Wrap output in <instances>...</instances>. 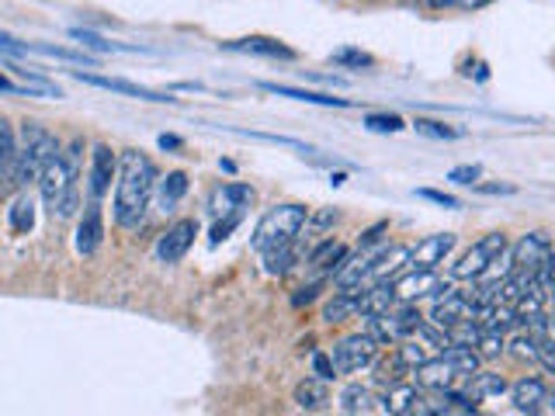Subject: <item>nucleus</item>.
Returning a JSON list of instances; mask_svg holds the SVG:
<instances>
[{
  "instance_id": "obj_9",
  "label": "nucleus",
  "mask_w": 555,
  "mask_h": 416,
  "mask_svg": "<svg viewBox=\"0 0 555 416\" xmlns=\"http://www.w3.org/2000/svg\"><path fill=\"white\" fill-rule=\"evenodd\" d=\"M552 257V243L545 233H528L517 239V247H511V260H514V274L528 277V282H534V277H542L545 264Z\"/></svg>"
},
{
  "instance_id": "obj_19",
  "label": "nucleus",
  "mask_w": 555,
  "mask_h": 416,
  "mask_svg": "<svg viewBox=\"0 0 555 416\" xmlns=\"http://www.w3.org/2000/svg\"><path fill=\"white\" fill-rule=\"evenodd\" d=\"M153 195H156V208H160L164 216H170L173 208L181 205V198L188 195V173L184 170H170L167 178H156Z\"/></svg>"
},
{
  "instance_id": "obj_4",
  "label": "nucleus",
  "mask_w": 555,
  "mask_h": 416,
  "mask_svg": "<svg viewBox=\"0 0 555 416\" xmlns=\"http://www.w3.org/2000/svg\"><path fill=\"white\" fill-rule=\"evenodd\" d=\"M309 222V212H306V205H274L268 208L264 216H260V222L254 225V250L264 257L278 247H285V243L292 239H299L302 233V225Z\"/></svg>"
},
{
  "instance_id": "obj_20",
  "label": "nucleus",
  "mask_w": 555,
  "mask_h": 416,
  "mask_svg": "<svg viewBox=\"0 0 555 416\" xmlns=\"http://www.w3.org/2000/svg\"><path fill=\"white\" fill-rule=\"evenodd\" d=\"M101 236H104V222H101V202L91 198V205H87V212L77 225V250L83 257H91L98 247H101Z\"/></svg>"
},
{
  "instance_id": "obj_12",
  "label": "nucleus",
  "mask_w": 555,
  "mask_h": 416,
  "mask_svg": "<svg viewBox=\"0 0 555 416\" xmlns=\"http://www.w3.org/2000/svg\"><path fill=\"white\" fill-rule=\"evenodd\" d=\"M392 291H396V302H421V299H427V295L438 299V295L451 291V285L441 282L434 271H413L406 277H399V282L392 285Z\"/></svg>"
},
{
  "instance_id": "obj_27",
  "label": "nucleus",
  "mask_w": 555,
  "mask_h": 416,
  "mask_svg": "<svg viewBox=\"0 0 555 416\" xmlns=\"http://www.w3.org/2000/svg\"><path fill=\"white\" fill-rule=\"evenodd\" d=\"M372 368H375V381H382V386H392V381H403L406 375H413V368L406 364V358L399 354V347H392L389 354H375L372 361Z\"/></svg>"
},
{
  "instance_id": "obj_17",
  "label": "nucleus",
  "mask_w": 555,
  "mask_h": 416,
  "mask_svg": "<svg viewBox=\"0 0 555 416\" xmlns=\"http://www.w3.org/2000/svg\"><path fill=\"white\" fill-rule=\"evenodd\" d=\"M17 187H22L17 184V135L0 118V195H11Z\"/></svg>"
},
{
  "instance_id": "obj_50",
  "label": "nucleus",
  "mask_w": 555,
  "mask_h": 416,
  "mask_svg": "<svg viewBox=\"0 0 555 416\" xmlns=\"http://www.w3.org/2000/svg\"><path fill=\"white\" fill-rule=\"evenodd\" d=\"M448 4H455V0H430V8H448Z\"/></svg>"
},
{
  "instance_id": "obj_3",
  "label": "nucleus",
  "mask_w": 555,
  "mask_h": 416,
  "mask_svg": "<svg viewBox=\"0 0 555 416\" xmlns=\"http://www.w3.org/2000/svg\"><path fill=\"white\" fill-rule=\"evenodd\" d=\"M473 372H479L476 347H444L441 354H434L427 364L413 368V378L421 389H455Z\"/></svg>"
},
{
  "instance_id": "obj_24",
  "label": "nucleus",
  "mask_w": 555,
  "mask_h": 416,
  "mask_svg": "<svg viewBox=\"0 0 555 416\" xmlns=\"http://www.w3.org/2000/svg\"><path fill=\"white\" fill-rule=\"evenodd\" d=\"M416 386H410V381H392V386L378 395V413H392V416H410V406H413V399H416Z\"/></svg>"
},
{
  "instance_id": "obj_5",
  "label": "nucleus",
  "mask_w": 555,
  "mask_h": 416,
  "mask_svg": "<svg viewBox=\"0 0 555 416\" xmlns=\"http://www.w3.org/2000/svg\"><path fill=\"white\" fill-rule=\"evenodd\" d=\"M60 153L56 135L42 129L39 121H22V132H17V184L39 181L42 167Z\"/></svg>"
},
{
  "instance_id": "obj_40",
  "label": "nucleus",
  "mask_w": 555,
  "mask_h": 416,
  "mask_svg": "<svg viewBox=\"0 0 555 416\" xmlns=\"http://www.w3.org/2000/svg\"><path fill=\"white\" fill-rule=\"evenodd\" d=\"M312 375H320L326 381L337 378V368H334V361H330V354H312Z\"/></svg>"
},
{
  "instance_id": "obj_23",
  "label": "nucleus",
  "mask_w": 555,
  "mask_h": 416,
  "mask_svg": "<svg viewBox=\"0 0 555 416\" xmlns=\"http://www.w3.org/2000/svg\"><path fill=\"white\" fill-rule=\"evenodd\" d=\"M295 403H299L302 410L317 413L330 403V381L320 378V375H306L299 386H295Z\"/></svg>"
},
{
  "instance_id": "obj_48",
  "label": "nucleus",
  "mask_w": 555,
  "mask_h": 416,
  "mask_svg": "<svg viewBox=\"0 0 555 416\" xmlns=\"http://www.w3.org/2000/svg\"><path fill=\"white\" fill-rule=\"evenodd\" d=\"M156 143H160V150H181V146H184L178 135H160Z\"/></svg>"
},
{
  "instance_id": "obj_18",
  "label": "nucleus",
  "mask_w": 555,
  "mask_h": 416,
  "mask_svg": "<svg viewBox=\"0 0 555 416\" xmlns=\"http://www.w3.org/2000/svg\"><path fill=\"white\" fill-rule=\"evenodd\" d=\"M222 49L247 52V56H268V60H295V49H288L285 42H278V39H268V35H250V39L222 42Z\"/></svg>"
},
{
  "instance_id": "obj_51",
  "label": "nucleus",
  "mask_w": 555,
  "mask_h": 416,
  "mask_svg": "<svg viewBox=\"0 0 555 416\" xmlns=\"http://www.w3.org/2000/svg\"><path fill=\"white\" fill-rule=\"evenodd\" d=\"M548 337H555V312L548 316Z\"/></svg>"
},
{
  "instance_id": "obj_37",
  "label": "nucleus",
  "mask_w": 555,
  "mask_h": 416,
  "mask_svg": "<svg viewBox=\"0 0 555 416\" xmlns=\"http://www.w3.org/2000/svg\"><path fill=\"white\" fill-rule=\"evenodd\" d=\"M416 132L434 135V139H459V132H455V129L441 126V121H427V118H416Z\"/></svg>"
},
{
  "instance_id": "obj_7",
  "label": "nucleus",
  "mask_w": 555,
  "mask_h": 416,
  "mask_svg": "<svg viewBox=\"0 0 555 416\" xmlns=\"http://www.w3.org/2000/svg\"><path fill=\"white\" fill-rule=\"evenodd\" d=\"M382 351V343L372 340L369 334H351V337H340L334 347H330V361H334V368H337V378L340 375H354L361 368H372V361L375 354Z\"/></svg>"
},
{
  "instance_id": "obj_35",
  "label": "nucleus",
  "mask_w": 555,
  "mask_h": 416,
  "mask_svg": "<svg viewBox=\"0 0 555 416\" xmlns=\"http://www.w3.org/2000/svg\"><path fill=\"white\" fill-rule=\"evenodd\" d=\"M511 347H514V358H520V361H538V337L534 334H517L514 340H511Z\"/></svg>"
},
{
  "instance_id": "obj_21",
  "label": "nucleus",
  "mask_w": 555,
  "mask_h": 416,
  "mask_svg": "<svg viewBox=\"0 0 555 416\" xmlns=\"http://www.w3.org/2000/svg\"><path fill=\"white\" fill-rule=\"evenodd\" d=\"M511 386H507V378L496 375V372H473L465 378V395L473 399V403H486V399H496L503 395Z\"/></svg>"
},
{
  "instance_id": "obj_13",
  "label": "nucleus",
  "mask_w": 555,
  "mask_h": 416,
  "mask_svg": "<svg viewBox=\"0 0 555 416\" xmlns=\"http://www.w3.org/2000/svg\"><path fill=\"white\" fill-rule=\"evenodd\" d=\"M455 250V236L451 233H434L427 239H421L410 250V268L413 271H434L438 264H444V257Z\"/></svg>"
},
{
  "instance_id": "obj_42",
  "label": "nucleus",
  "mask_w": 555,
  "mask_h": 416,
  "mask_svg": "<svg viewBox=\"0 0 555 416\" xmlns=\"http://www.w3.org/2000/svg\"><path fill=\"white\" fill-rule=\"evenodd\" d=\"M421 198H427V202H434V205H444V208H459V198H451V195H444V191H434V187H421L416 191Z\"/></svg>"
},
{
  "instance_id": "obj_8",
  "label": "nucleus",
  "mask_w": 555,
  "mask_h": 416,
  "mask_svg": "<svg viewBox=\"0 0 555 416\" xmlns=\"http://www.w3.org/2000/svg\"><path fill=\"white\" fill-rule=\"evenodd\" d=\"M507 250V236L503 233H490V236H482L479 243H473L455 264H451V277L455 282H476V277H482V271L493 264V260Z\"/></svg>"
},
{
  "instance_id": "obj_30",
  "label": "nucleus",
  "mask_w": 555,
  "mask_h": 416,
  "mask_svg": "<svg viewBox=\"0 0 555 416\" xmlns=\"http://www.w3.org/2000/svg\"><path fill=\"white\" fill-rule=\"evenodd\" d=\"M302 260V243L299 239H292V243H285V247H278V250H271V253H264V271L268 274H288L295 264Z\"/></svg>"
},
{
  "instance_id": "obj_22",
  "label": "nucleus",
  "mask_w": 555,
  "mask_h": 416,
  "mask_svg": "<svg viewBox=\"0 0 555 416\" xmlns=\"http://www.w3.org/2000/svg\"><path fill=\"white\" fill-rule=\"evenodd\" d=\"M354 316H361V288L358 291L337 288L334 299L323 306V323H330V326H334V323H347V320H354Z\"/></svg>"
},
{
  "instance_id": "obj_36",
  "label": "nucleus",
  "mask_w": 555,
  "mask_h": 416,
  "mask_svg": "<svg viewBox=\"0 0 555 416\" xmlns=\"http://www.w3.org/2000/svg\"><path fill=\"white\" fill-rule=\"evenodd\" d=\"M74 39L80 42V46H87V49H94V52H118V49H126V46H115V42H104V39H98L94 31H83V28H74L69 31Z\"/></svg>"
},
{
  "instance_id": "obj_39",
  "label": "nucleus",
  "mask_w": 555,
  "mask_h": 416,
  "mask_svg": "<svg viewBox=\"0 0 555 416\" xmlns=\"http://www.w3.org/2000/svg\"><path fill=\"white\" fill-rule=\"evenodd\" d=\"M382 233H386V222H375L372 230H364V233H361V239H358V250L382 247Z\"/></svg>"
},
{
  "instance_id": "obj_15",
  "label": "nucleus",
  "mask_w": 555,
  "mask_h": 416,
  "mask_svg": "<svg viewBox=\"0 0 555 416\" xmlns=\"http://www.w3.org/2000/svg\"><path fill=\"white\" fill-rule=\"evenodd\" d=\"M77 80L101 87V91H112V94H126V98H139V101H153V104H173L178 98L160 94V91H150V87H139L132 80H118V77H94V74H74Z\"/></svg>"
},
{
  "instance_id": "obj_46",
  "label": "nucleus",
  "mask_w": 555,
  "mask_h": 416,
  "mask_svg": "<svg viewBox=\"0 0 555 416\" xmlns=\"http://www.w3.org/2000/svg\"><path fill=\"white\" fill-rule=\"evenodd\" d=\"M534 413L552 416V413H555V392H545V395H542V403H538V410H534Z\"/></svg>"
},
{
  "instance_id": "obj_31",
  "label": "nucleus",
  "mask_w": 555,
  "mask_h": 416,
  "mask_svg": "<svg viewBox=\"0 0 555 416\" xmlns=\"http://www.w3.org/2000/svg\"><path fill=\"white\" fill-rule=\"evenodd\" d=\"M8 216H11V230L17 236L31 233V225H35V202H31V195H17Z\"/></svg>"
},
{
  "instance_id": "obj_49",
  "label": "nucleus",
  "mask_w": 555,
  "mask_h": 416,
  "mask_svg": "<svg viewBox=\"0 0 555 416\" xmlns=\"http://www.w3.org/2000/svg\"><path fill=\"white\" fill-rule=\"evenodd\" d=\"M455 4H462V8H486V4H490V0H455Z\"/></svg>"
},
{
  "instance_id": "obj_6",
  "label": "nucleus",
  "mask_w": 555,
  "mask_h": 416,
  "mask_svg": "<svg viewBox=\"0 0 555 416\" xmlns=\"http://www.w3.org/2000/svg\"><path fill=\"white\" fill-rule=\"evenodd\" d=\"M421 323L424 320H421V312H416L413 302H396L392 309L378 312V316H364V334L386 347V343L406 340Z\"/></svg>"
},
{
  "instance_id": "obj_29",
  "label": "nucleus",
  "mask_w": 555,
  "mask_h": 416,
  "mask_svg": "<svg viewBox=\"0 0 555 416\" xmlns=\"http://www.w3.org/2000/svg\"><path fill=\"white\" fill-rule=\"evenodd\" d=\"M260 91L278 94V98H292V101H306V104H320V108H347L344 98H330V94H317V91H295V87H282V83H260Z\"/></svg>"
},
{
  "instance_id": "obj_14",
  "label": "nucleus",
  "mask_w": 555,
  "mask_h": 416,
  "mask_svg": "<svg viewBox=\"0 0 555 416\" xmlns=\"http://www.w3.org/2000/svg\"><path fill=\"white\" fill-rule=\"evenodd\" d=\"M115 178H118V156L108 143H98L91 153V198L101 202L104 195H108Z\"/></svg>"
},
{
  "instance_id": "obj_16",
  "label": "nucleus",
  "mask_w": 555,
  "mask_h": 416,
  "mask_svg": "<svg viewBox=\"0 0 555 416\" xmlns=\"http://www.w3.org/2000/svg\"><path fill=\"white\" fill-rule=\"evenodd\" d=\"M250 202H254L250 184H222L212 195V212L216 219H243Z\"/></svg>"
},
{
  "instance_id": "obj_32",
  "label": "nucleus",
  "mask_w": 555,
  "mask_h": 416,
  "mask_svg": "<svg viewBox=\"0 0 555 416\" xmlns=\"http://www.w3.org/2000/svg\"><path fill=\"white\" fill-rule=\"evenodd\" d=\"M330 63L351 66V69H372L375 66V56H369V52H361V49H337L334 56H330Z\"/></svg>"
},
{
  "instance_id": "obj_26",
  "label": "nucleus",
  "mask_w": 555,
  "mask_h": 416,
  "mask_svg": "<svg viewBox=\"0 0 555 416\" xmlns=\"http://www.w3.org/2000/svg\"><path fill=\"white\" fill-rule=\"evenodd\" d=\"M507 392H511V403H514L517 413H534L548 389H545L542 378H520V381H514Z\"/></svg>"
},
{
  "instance_id": "obj_1",
  "label": "nucleus",
  "mask_w": 555,
  "mask_h": 416,
  "mask_svg": "<svg viewBox=\"0 0 555 416\" xmlns=\"http://www.w3.org/2000/svg\"><path fill=\"white\" fill-rule=\"evenodd\" d=\"M156 167L143 150H126L118 156V178H115V222L121 230H139L146 219V208L156 187Z\"/></svg>"
},
{
  "instance_id": "obj_25",
  "label": "nucleus",
  "mask_w": 555,
  "mask_h": 416,
  "mask_svg": "<svg viewBox=\"0 0 555 416\" xmlns=\"http://www.w3.org/2000/svg\"><path fill=\"white\" fill-rule=\"evenodd\" d=\"M347 247L344 243H337V239H323L317 250H312L306 260H309V268H317V271H326L330 277H334V271H340L344 264H347Z\"/></svg>"
},
{
  "instance_id": "obj_43",
  "label": "nucleus",
  "mask_w": 555,
  "mask_h": 416,
  "mask_svg": "<svg viewBox=\"0 0 555 416\" xmlns=\"http://www.w3.org/2000/svg\"><path fill=\"white\" fill-rule=\"evenodd\" d=\"M542 285H545V291H548V299H555V250H552L548 264H545V271H542Z\"/></svg>"
},
{
  "instance_id": "obj_11",
  "label": "nucleus",
  "mask_w": 555,
  "mask_h": 416,
  "mask_svg": "<svg viewBox=\"0 0 555 416\" xmlns=\"http://www.w3.org/2000/svg\"><path fill=\"white\" fill-rule=\"evenodd\" d=\"M195 236H198L195 219L173 222L170 230L160 236V243H156V257H160V264H178V260H184V253L195 247Z\"/></svg>"
},
{
  "instance_id": "obj_38",
  "label": "nucleus",
  "mask_w": 555,
  "mask_h": 416,
  "mask_svg": "<svg viewBox=\"0 0 555 416\" xmlns=\"http://www.w3.org/2000/svg\"><path fill=\"white\" fill-rule=\"evenodd\" d=\"M482 178V167H476V164H465V167H455L448 173V181H455V184H468L473 187L476 181Z\"/></svg>"
},
{
  "instance_id": "obj_45",
  "label": "nucleus",
  "mask_w": 555,
  "mask_h": 416,
  "mask_svg": "<svg viewBox=\"0 0 555 416\" xmlns=\"http://www.w3.org/2000/svg\"><path fill=\"white\" fill-rule=\"evenodd\" d=\"M0 94H28L31 98L28 83H11L8 77H0Z\"/></svg>"
},
{
  "instance_id": "obj_34",
  "label": "nucleus",
  "mask_w": 555,
  "mask_h": 416,
  "mask_svg": "<svg viewBox=\"0 0 555 416\" xmlns=\"http://www.w3.org/2000/svg\"><path fill=\"white\" fill-rule=\"evenodd\" d=\"M364 129H372V132H403L406 121L399 115H364Z\"/></svg>"
},
{
  "instance_id": "obj_2",
  "label": "nucleus",
  "mask_w": 555,
  "mask_h": 416,
  "mask_svg": "<svg viewBox=\"0 0 555 416\" xmlns=\"http://www.w3.org/2000/svg\"><path fill=\"white\" fill-rule=\"evenodd\" d=\"M77 178H80V143H69V150H60L39 173V191L52 216L69 219L80 208Z\"/></svg>"
},
{
  "instance_id": "obj_44",
  "label": "nucleus",
  "mask_w": 555,
  "mask_h": 416,
  "mask_svg": "<svg viewBox=\"0 0 555 416\" xmlns=\"http://www.w3.org/2000/svg\"><path fill=\"white\" fill-rule=\"evenodd\" d=\"M323 288V282H317V285H309V288H302L299 295H295V299H292V306H309L312 299H317V291Z\"/></svg>"
},
{
  "instance_id": "obj_28",
  "label": "nucleus",
  "mask_w": 555,
  "mask_h": 416,
  "mask_svg": "<svg viewBox=\"0 0 555 416\" xmlns=\"http://www.w3.org/2000/svg\"><path fill=\"white\" fill-rule=\"evenodd\" d=\"M337 406H340V413H351V416H358V413H375L378 410V395L369 386H347L340 392V399H337Z\"/></svg>"
},
{
  "instance_id": "obj_47",
  "label": "nucleus",
  "mask_w": 555,
  "mask_h": 416,
  "mask_svg": "<svg viewBox=\"0 0 555 416\" xmlns=\"http://www.w3.org/2000/svg\"><path fill=\"white\" fill-rule=\"evenodd\" d=\"M479 191H486V195H514L511 184H482Z\"/></svg>"
},
{
  "instance_id": "obj_41",
  "label": "nucleus",
  "mask_w": 555,
  "mask_h": 416,
  "mask_svg": "<svg viewBox=\"0 0 555 416\" xmlns=\"http://www.w3.org/2000/svg\"><path fill=\"white\" fill-rule=\"evenodd\" d=\"M0 52H4V56H28L31 46H28V42L11 39V35H0Z\"/></svg>"
},
{
  "instance_id": "obj_10",
  "label": "nucleus",
  "mask_w": 555,
  "mask_h": 416,
  "mask_svg": "<svg viewBox=\"0 0 555 416\" xmlns=\"http://www.w3.org/2000/svg\"><path fill=\"white\" fill-rule=\"evenodd\" d=\"M479 309L482 306L468 291H455V288H451V291L438 295V302H434V312H430V323L448 329V326H455V323L479 320Z\"/></svg>"
},
{
  "instance_id": "obj_33",
  "label": "nucleus",
  "mask_w": 555,
  "mask_h": 416,
  "mask_svg": "<svg viewBox=\"0 0 555 416\" xmlns=\"http://www.w3.org/2000/svg\"><path fill=\"white\" fill-rule=\"evenodd\" d=\"M479 358H500L503 351H507V340H503L500 329H482V337H479Z\"/></svg>"
}]
</instances>
